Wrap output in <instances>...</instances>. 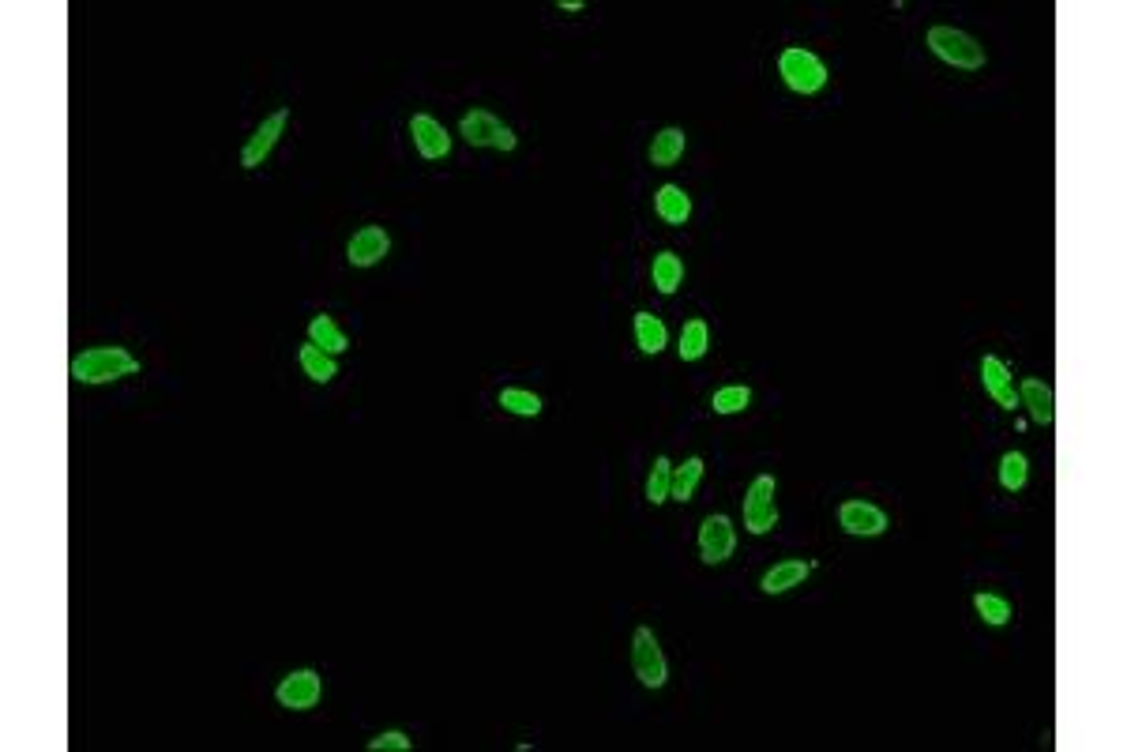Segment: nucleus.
Returning <instances> with one entry per match:
<instances>
[{
  "label": "nucleus",
  "instance_id": "nucleus-20",
  "mask_svg": "<svg viewBox=\"0 0 1127 752\" xmlns=\"http://www.w3.org/2000/svg\"><path fill=\"white\" fill-rule=\"evenodd\" d=\"M635 339H639V350L643 354H662L665 343H669V331L658 316L650 313H635Z\"/></svg>",
  "mask_w": 1127,
  "mask_h": 752
},
{
  "label": "nucleus",
  "instance_id": "nucleus-26",
  "mask_svg": "<svg viewBox=\"0 0 1127 752\" xmlns=\"http://www.w3.org/2000/svg\"><path fill=\"white\" fill-rule=\"evenodd\" d=\"M500 407L508 410V414H519V418H538L541 399L534 392H526V388H504V392H500Z\"/></svg>",
  "mask_w": 1127,
  "mask_h": 752
},
{
  "label": "nucleus",
  "instance_id": "nucleus-12",
  "mask_svg": "<svg viewBox=\"0 0 1127 752\" xmlns=\"http://www.w3.org/2000/svg\"><path fill=\"white\" fill-rule=\"evenodd\" d=\"M410 136H414L417 151H421V158H444L451 151V136L448 128L440 125L436 117H429V113H414L410 117Z\"/></svg>",
  "mask_w": 1127,
  "mask_h": 752
},
{
  "label": "nucleus",
  "instance_id": "nucleus-27",
  "mask_svg": "<svg viewBox=\"0 0 1127 752\" xmlns=\"http://www.w3.org/2000/svg\"><path fill=\"white\" fill-rule=\"evenodd\" d=\"M973 606L981 613V621L992 628H1000L1011 621V606H1007V598H1000V595H985V591H981V595L973 598Z\"/></svg>",
  "mask_w": 1127,
  "mask_h": 752
},
{
  "label": "nucleus",
  "instance_id": "nucleus-14",
  "mask_svg": "<svg viewBox=\"0 0 1127 752\" xmlns=\"http://www.w3.org/2000/svg\"><path fill=\"white\" fill-rule=\"evenodd\" d=\"M1019 403L1026 410H1030V418H1034L1037 425H1052L1056 422V399H1052V388L1045 384V380H1022V395Z\"/></svg>",
  "mask_w": 1127,
  "mask_h": 752
},
{
  "label": "nucleus",
  "instance_id": "nucleus-22",
  "mask_svg": "<svg viewBox=\"0 0 1127 752\" xmlns=\"http://www.w3.org/2000/svg\"><path fill=\"white\" fill-rule=\"evenodd\" d=\"M699 478H703V459L699 455H692V459H684V467L673 470V489H669V497L673 501H692L695 486H699Z\"/></svg>",
  "mask_w": 1127,
  "mask_h": 752
},
{
  "label": "nucleus",
  "instance_id": "nucleus-7",
  "mask_svg": "<svg viewBox=\"0 0 1127 752\" xmlns=\"http://www.w3.org/2000/svg\"><path fill=\"white\" fill-rule=\"evenodd\" d=\"M275 696L286 711H312L320 704V696H324V681H320L316 670H294L290 677H282Z\"/></svg>",
  "mask_w": 1127,
  "mask_h": 752
},
{
  "label": "nucleus",
  "instance_id": "nucleus-8",
  "mask_svg": "<svg viewBox=\"0 0 1127 752\" xmlns=\"http://www.w3.org/2000/svg\"><path fill=\"white\" fill-rule=\"evenodd\" d=\"M733 549H737V531H733L729 516L703 519V527H699V553H703V561L722 564L733 557Z\"/></svg>",
  "mask_w": 1127,
  "mask_h": 752
},
{
  "label": "nucleus",
  "instance_id": "nucleus-18",
  "mask_svg": "<svg viewBox=\"0 0 1127 752\" xmlns=\"http://www.w3.org/2000/svg\"><path fill=\"white\" fill-rule=\"evenodd\" d=\"M301 369H305L309 380L327 384V380L339 376V361H335V354H327V350H320L316 343H309V346H301Z\"/></svg>",
  "mask_w": 1127,
  "mask_h": 752
},
{
  "label": "nucleus",
  "instance_id": "nucleus-2",
  "mask_svg": "<svg viewBox=\"0 0 1127 752\" xmlns=\"http://www.w3.org/2000/svg\"><path fill=\"white\" fill-rule=\"evenodd\" d=\"M928 46L932 53L947 61L951 68H962V72H977L985 68V46L966 31H955V27H932L928 31Z\"/></svg>",
  "mask_w": 1127,
  "mask_h": 752
},
{
  "label": "nucleus",
  "instance_id": "nucleus-24",
  "mask_svg": "<svg viewBox=\"0 0 1127 752\" xmlns=\"http://www.w3.org/2000/svg\"><path fill=\"white\" fill-rule=\"evenodd\" d=\"M669 489H673V463H669L665 455H658V459H654V467H650V478H647V501L665 504L669 501Z\"/></svg>",
  "mask_w": 1127,
  "mask_h": 752
},
{
  "label": "nucleus",
  "instance_id": "nucleus-5",
  "mask_svg": "<svg viewBox=\"0 0 1127 752\" xmlns=\"http://www.w3.org/2000/svg\"><path fill=\"white\" fill-rule=\"evenodd\" d=\"M774 493H778V486H774L771 474H759L756 482L748 486V493H744V527L752 534H767L778 527V504H774Z\"/></svg>",
  "mask_w": 1127,
  "mask_h": 752
},
{
  "label": "nucleus",
  "instance_id": "nucleus-9",
  "mask_svg": "<svg viewBox=\"0 0 1127 752\" xmlns=\"http://www.w3.org/2000/svg\"><path fill=\"white\" fill-rule=\"evenodd\" d=\"M286 121H290V110H275L260 128H256V132H252V136H248L245 151H241V166H245V170L263 166V158L275 151V143H278V136H282Z\"/></svg>",
  "mask_w": 1127,
  "mask_h": 752
},
{
  "label": "nucleus",
  "instance_id": "nucleus-13",
  "mask_svg": "<svg viewBox=\"0 0 1127 752\" xmlns=\"http://www.w3.org/2000/svg\"><path fill=\"white\" fill-rule=\"evenodd\" d=\"M981 380H985V392H989L1004 410L1019 407L1015 380H1011V373H1007V365L1000 358H992V354H985V358H981Z\"/></svg>",
  "mask_w": 1127,
  "mask_h": 752
},
{
  "label": "nucleus",
  "instance_id": "nucleus-28",
  "mask_svg": "<svg viewBox=\"0 0 1127 752\" xmlns=\"http://www.w3.org/2000/svg\"><path fill=\"white\" fill-rule=\"evenodd\" d=\"M752 403V392L744 388V384H729V388H718L711 399L714 414H737V410H744Z\"/></svg>",
  "mask_w": 1127,
  "mask_h": 752
},
{
  "label": "nucleus",
  "instance_id": "nucleus-3",
  "mask_svg": "<svg viewBox=\"0 0 1127 752\" xmlns=\"http://www.w3.org/2000/svg\"><path fill=\"white\" fill-rule=\"evenodd\" d=\"M778 72H782L789 91H797V94H816V91H823V83H827V68H823V61H819L816 53H808V49H801V46L782 49V57H778Z\"/></svg>",
  "mask_w": 1127,
  "mask_h": 752
},
{
  "label": "nucleus",
  "instance_id": "nucleus-11",
  "mask_svg": "<svg viewBox=\"0 0 1127 752\" xmlns=\"http://www.w3.org/2000/svg\"><path fill=\"white\" fill-rule=\"evenodd\" d=\"M387 252H391V237H387L384 226H361L346 245V256L354 267H376Z\"/></svg>",
  "mask_w": 1127,
  "mask_h": 752
},
{
  "label": "nucleus",
  "instance_id": "nucleus-21",
  "mask_svg": "<svg viewBox=\"0 0 1127 752\" xmlns=\"http://www.w3.org/2000/svg\"><path fill=\"white\" fill-rule=\"evenodd\" d=\"M309 339H312V343H316V346H320V350H327V354H342V350L350 346V339L342 335L339 324H335L331 316H312V324H309Z\"/></svg>",
  "mask_w": 1127,
  "mask_h": 752
},
{
  "label": "nucleus",
  "instance_id": "nucleus-4",
  "mask_svg": "<svg viewBox=\"0 0 1127 752\" xmlns=\"http://www.w3.org/2000/svg\"><path fill=\"white\" fill-rule=\"evenodd\" d=\"M459 132H463V140L470 147H496V151H515L519 147V136L508 125H500V117L489 110H470L463 117Z\"/></svg>",
  "mask_w": 1127,
  "mask_h": 752
},
{
  "label": "nucleus",
  "instance_id": "nucleus-16",
  "mask_svg": "<svg viewBox=\"0 0 1127 752\" xmlns=\"http://www.w3.org/2000/svg\"><path fill=\"white\" fill-rule=\"evenodd\" d=\"M816 564H804V561H782L774 564V568H767V576H763V591L767 595H786V591H793V587H801L804 576L812 572Z\"/></svg>",
  "mask_w": 1127,
  "mask_h": 752
},
{
  "label": "nucleus",
  "instance_id": "nucleus-23",
  "mask_svg": "<svg viewBox=\"0 0 1127 752\" xmlns=\"http://www.w3.org/2000/svg\"><path fill=\"white\" fill-rule=\"evenodd\" d=\"M680 361H699L707 354V320H688L680 328Z\"/></svg>",
  "mask_w": 1127,
  "mask_h": 752
},
{
  "label": "nucleus",
  "instance_id": "nucleus-1",
  "mask_svg": "<svg viewBox=\"0 0 1127 752\" xmlns=\"http://www.w3.org/2000/svg\"><path fill=\"white\" fill-rule=\"evenodd\" d=\"M72 380L76 384H113L124 376L139 373V361L124 350V346H91L72 358Z\"/></svg>",
  "mask_w": 1127,
  "mask_h": 752
},
{
  "label": "nucleus",
  "instance_id": "nucleus-15",
  "mask_svg": "<svg viewBox=\"0 0 1127 752\" xmlns=\"http://www.w3.org/2000/svg\"><path fill=\"white\" fill-rule=\"evenodd\" d=\"M654 211H658V219L669 222V226H684V222L692 219V200H688V192L680 185H662L654 192Z\"/></svg>",
  "mask_w": 1127,
  "mask_h": 752
},
{
  "label": "nucleus",
  "instance_id": "nucleus-6",
  "mask_svg": "<svg viewBox=\"0 0 1127 752\" xmlns=\"http://www.w3.org/2000/svg\"><path fill=\"white\" fill-rule=\"evenodd\" d=\"M632 666L635 677L647 685V689H662L669 681V666H665V655L658 647V636L650 628H635L632 636Z\"/></svg>",
  "mask_w": 1127,
  "mask_h": 752
},
{
  "label": "nucleus",
  "instance_id": "nucleus-10",
  "mask_svg": "<svg viewBox=\"0 0 1127 752\" xmlns=\"http://www.w3.org/2000/svg\"><path fill=\"white\" fill-rule=\"evenodd\" d=\"M838 523H842V531L853 534V538H876V534L887 531L883 508H876V504H868V501H846L838 508Z\"/></svg>",
  "mask_w": 1127,
  "mask_h": 752
},
{
  "label": "nucleus",
  "instance_id": "nucleus-19",
  "mask_svg": "<svg viewBox=\"0 0 1127 752\" xmlns=\"http://www.w3.org/2000/svg\"><path fill=\"white\" fill-rule=\"evenodd\" d=\"M650 275H654L658 294H677V286L684 282V264H680L677 252H658V256H654V267H650Z\"/></svg>",
  "mask_w": 1127,
  "mask_h": 752
},
{
  "label": "nucleus",
  "instance_id": "nucleus-25",
  "mask_svg": "<svg viewBox=\"0 0 1127 752\" xmlns=\"http://www.w3.org/2000/svg\"><path fill=\"white\" fill-rule=\"evenodd\" d=\"M1026 478H1030V463H1026V455L1004 452V459H1000V482H1004L1007 493H1019V489L1026 486Z\"/></svg>",
  "mask_w": 1127,
  "mask_h": 752
},
{
  "label": "nucleus",
  "instance_id": "nucleus-29",
  "mask_svg": "<svg viewBox=\"0 0 1127 752\" xmlns=\"http://www.w3.org/2000/svg\"><path fill=\"white\" fill-rule=\"evenodd\" d=\"M369 749L372 752H406V749H410V737L402 734V730H387V734L372 737Z\"/></svg>",
  "mask_w": 1127,
  "mask_h": 752
},
{
  "label": "nucleus",
  "instance_id": "nucleus-17",
  "mask_svg": "<svg viewBox=\"0 0 1127 752\" xmlns=\"http://www.w3.org/2000/svg\"><path fill=\"white\" fill-rule=\"evenodd\" d=\"M684 143H688L684 128H662L650 143V162L654 166H677L680 155H684Z\"/></svg>",
  "mask_w": 1127,
  "mask_h": 752
}]
</instances>
